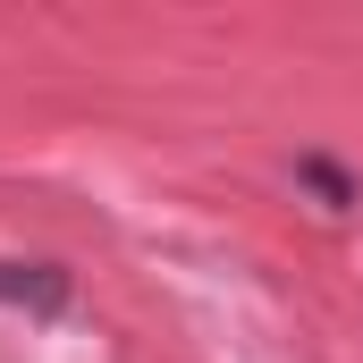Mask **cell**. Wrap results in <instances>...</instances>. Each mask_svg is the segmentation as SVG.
<instances>
[{
    "instance_id": "obj_1",
    "label": "cell",
    "mask_w": 363,
    "mask_h": 363,
    "mask_svg": "<svg viewBox=\"0 0 363 363\" xmlns=\"http://www.w3.org/2000/svg\"><path fill=\"white\" fill-rule=\"evenodd\" d=\"M0 296H26V304H60V271H43V262H0Z\"/></svg>"
}]
</instances>
